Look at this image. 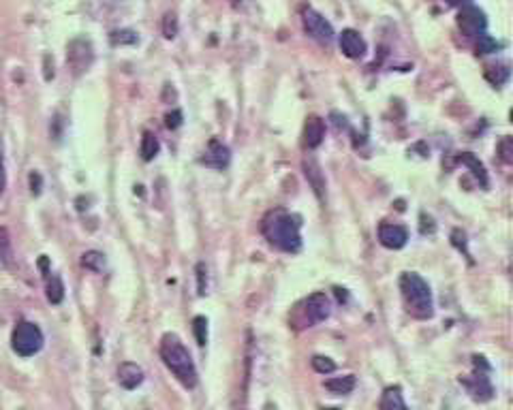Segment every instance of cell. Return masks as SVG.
Returning <instances> with one entry per match:
<instances>
[{"mask_svg": "<svg viewBox=\"0 0 513 410\" xmlns=\"http://www.w3.org/2000/svg\"><path fill=\"white\" fill-rule=\"evenodd\" d=\"M302 24H304V32L310 38H314V41H319L321 45H329L334 41L331 24L314 9H304L302 11Z\"/></svg>", "mask_w": 513, "mask_h": 410, "instance_id": "52a82bcc", "label": "cell"}, {"mask_svg": "<svg viewBox=\"0 0 513 410\" xmlns=\"http://www.w3.org/2000/svg\"><path fill=\"white\" fill-rule=\"evenodd\" d=\"M331 312V304L325 293H312L304 301H300L291 312V327L293 329H306L323 323Z\"/></svg>", "mask_w": 513, "mask_h": 410, "instance_id": "277c9868", "label": "cell"}, {"mask_svg": "<svg viewBox=\"0 0 513 410\" xmlns=\"http://www.w3.org/2000/svg\"><path fill=\"white\" fill-rule=\"evenodd\" d=\"M325 389H327V391H331V394H336V396H347L355 389V376L349 374V376L329 378V380H325Z\"/></svg>", "mask_w": 513, "mask_h": 410, "instance_id": "ac0fdd59", "label": "cell"}, {"mask_svg": "<svg viewBox=\"0 0 513 410\" xmlns=\"http://www.w3.org/2000/svg\"><path fill=\"white\" fill-rule=\"evenodd\" d=\"M161 359L167 365L169 372L175 376V380L186 389L197 387V367L193 363V357L188 348L182 344V340L175 334H165L161 340Z\"/></svg>", "mask_w": 513, "mask_h": 410, "instance_id": "7a4b0ae2", "label": "cell"}, {"mask_svg": "<svg viewBox=\"0 0 513 410\" xmlns=\"http://www.w3.org/2000/svg\"><path fill=\"white\" fill-rule=\"evenodd\" d=\"M496 49H501V43L496 41L494 36H490V34H485V32L477 36V54H479V56L494 54Z\"/></svg>", "mask_w": 513, "mask_h": 410, "instance_id": "603a6c76", "label": "cell"}, {"mask_svg": "<svg viewBox=\"0 0 513 410\" xmlns=\"http://www.w3.org/2000/svg\"><path fill=\"white\" fill-rule=\"evenodd\" d=\"M92 60H94V49L92 43L86 41V38H73L67 45V65L73 75H82L84 71H88Z\"/></svg>", "mask_w": 513, "mask_h": 410, "instance_id": "8992f818", "label": "cell"}, {"mask_svg": "<svg viewBox=\"0 0 513 410\" xmlns=\"http://www.w3.org/2000/svg\"><path fill=\"white\" fill-rule=\"evenodd\" d=\"M458 28L462 30V34L466 36H479L485 32L488 28V19H485V13L477 7H462L460 13H458Z\"/></svg>", "mask_w": 513, "mask_h": 410, "instance_id": "ba28073f", "label": "cell"}, {"mask_svg": "<svg viewBox=\"0 0 513 410\" xmlns=\"http://www.w3.org/2000/svg\"><path fill=\"white\" fill-rule=\"evenodd\" d=\"M7 186V171H5V161H3V154H0V194L5 192Z\"/></svg>", "mask_w": 513, "mask_h": 410, "instance_id": "1f68e13d", "label": "cell"}, {"mask_svg": "<svg viewBox=\"0 0 513 410\" xmlns=\"http://www.w3.org/2000/svg\"><path fill=\"white\" fill-rule=\"evenodd\" d=\"M30 186H32L34 194L41 192V175H39V173H30Z\"/></svg>", "mask_w": 513, "mask_h": 410, "instance_id": "d6a6232c", "label": "cell"}, {"mask_svg": "<svg viewBox=\"0 0 513 410\" xmlns=\"http://www.w3.org/2000/svg\"><path fill=\"white\" fill-rule=\"evenodd\" d=\"M379 408L381 410H411L406 406V402H404V396H402L400 387H387L383 391V396H381Z\"/></svg>", "mask_w": 513, "mask_h": 410, "instance_id": "e0dca14e", "label": "cell"}, {"mask_svg": "<svg viewBox=\"0 0 513 410\" xmlns=\"http://www.w3.org/2000/svg\"><path fill=\"white\" fill-rule=\"evenodd\" d=\"M229 161H231L229 148L219 139H210L206 146V152L201 156V163L210 169H227Z\"/></svg>", "mask_w": 513, "mask_h": 410, "instance_id": "30bf717a", "label": "cell"}, {"mask_svg": "<svg viewBox=\"0 0 513 410\" xmlns=\"http://www.w3.org/2000/svg\"><path fill=\"white\" fill-rule=\"evenodd\" d=\"M109 41L111 45H135L140 41V36H137L133 30H113L109 34Z\"/></svg>", "mask_w": 513, "mask_h": 410, "instance_id": "cb8c5ba5", "label": "cell"}, {"mask_svg": "<svg viewBox=\"0 0 513 410\" xmlns=\"http://www.w3.org/2000/svg\"><path fill=\"white\" fill-rule=\"evenodd\" d=\"M379 242L389 250H400L408 242V231L400 225L381 223L379 225Z\"/></svg>", "mask_w": 513, "mask_h": 410, "instance_id": "8fae6325", "label": "cell"}, {"mask_svg": "<svg viewBox=\"0 0 513 410\" xmlns=\"http://www.w3.org/2000/svg\"><path fill=\"white\" fill-rule=\"evenodd\" d=\"M165 124H167V128H171V130L177 128V126L182 124V113L177 111V109L171 111V113H167V115H165Z\"/></svg>", "mask_w": 513, "mask_h": 410, "instance_id": "f546056e", "label": "cell"}, {"mask_svg": "<svg viewBox=\"0 0 513 410\" xmlns=\"http://www.w3.org/2000/svg\"><path fill=\"white\" fill-rule=\"evenodd\" d=\"M499 156L501 161L511 165L513 163V139L511 137H503V139L499 141Z\"/></svg>", "mask_w": 513, "mask_h": 410, "instance_id": "83f0119b", "label": "cell"}, {"mask_svg": "<svg viewBox=\"0 0 513 410\" xmlns=\"http://www.w3.org/2000/svg\"><path fill=\"white\" fill-rule=\"evenodd\" d=\"M41 267L45 269V288H47V299L50 304H61L65 299V284L58 273L47 269V259H41Z\"/></svg>", "mask_w": 513, "mask_h": 410, "instance_id": "2e32d148", "label": "cell"}, {"mask_svg": "<svg viewBox=\"0 0 513 410\" xmlns=\"http://www.w3.org/2000/svg\"><path fill=\"white\" fill-rule=\"evenodd\" d=\"M400 295L404 301V310L413 319L428 321L434 315L432 291L428 282L415 271H406L400 276Z\"/></svg>", "mask_w": 513, "mask_h": 410, "instance_id": "3957f363", "label": "cell"}, {"mask_svg": "<svg viewBox=\"0 0 513 410\" xmlns=\"http://www.w3.org/2000/svg\"><path fill=\"white\" fill-rule=\"evenodd\" d=\"M509 67L507 65H499V67H488L485 69V80L492 84V86H503L509 82Z\"/></svg>", "mask_w": 513, "mask_h": 410, "instance_id": "ffe728a7", "label": "cell"}, {"mask_svg": "<svg viewBox=\"0 0 513 410\" xmlns=\"http://www.w3.org/2000/svg\"><path fill=\"white\" fill-rule=\"evenodd\" d=\"M302 167H304V175H306L310 188L314 190V194H317L321 201H325V175H323L319 163L314 161L312 156H308V159H304Z\"/></svg>", "mask_w": 513, "mask_h": 410, "instance_id": "5bb4252c", "label": "cell"}, {"mask_svg": "<svg viewBox=\"0 0 513 410\" xmlns=\"http://www.w3.org/2000/svg\"><path fill=\"white\" fill-rule=\"evenodd\" d=\"M82 265L86 267V269H90V271H103L105 269V257L101 255V252H96V250H90V252H84V257H82Z\"/></svg>", "mask_w": 513, "mask_h": 410, "instance_id": "44dd1931", "label": "cell"}, {"mask_svg": "<svg viewBox=\"0 0 513 410\" xmlns=\"http://www.w3.org/2000/svg\"><path fill=\"white\" fill-rule=\"evenodd\" d=\"M197 280H199V295H206V288H208V267L204 263L197 265Z\"/></svg>", "mask_w": 513, "mask_h": 410, "instance_id": "f1b7e54d", "label": "cell"}, {"mask_svg": "<svg viewBox=\"0 0 513 410\" xmlns=\"http://www.w3.org/2000/svg\"><path fill=\"white\" fill-rule=\"evenodd\" d=\"M0 257L9 259V236H7V229L0 227Z\"/></svg>", "mask_w": 513, "mask_h": 410, "instance_id": "4dcf8cb0", "label": "cell"}, {"mask_svg": "<svg viewBox=\"0 0 513 410\" xmlns=\"http://www.w3.org/2000/svg\"><path fill=\"white\" fill-rule=\"evenodd\" d=\"M470 3H472V0H447V5H451V7H458V9L468 7Z\"/></svg>", "mask_w": 513, "mask_h": 410, "instance_id": "836d02e7", "label": "cell"}, {"mask_svg": "<svg viewBox=\"0 0 513 410\" xmlns=\"http://www.w3.org/2000/svg\"><path fill=\"white\" fill-rule=\"evenodd\" d=\"M302 137H304L302 144L306 150H317L325 139V122L319 118V115H308Z\"/></svg>", "mask_w": 513, "mask_h": 410, "instance_id": "4fadbf2b", "label": "cell"}, {"mask_svg": "<svg viewBox=\"0 0 513 410\" xmlns=\"http://www.w3.org/2000/svg\"><path fill=\"white\" fill-rule=\"evenodd\" d=\"M193 331H195L197 344L204 346L208 342V319L206 317H195L193 319Z\"/></svg>", "mask_w": 513, "mask_h": 410, "instance_id": "d4e9b609", "label": "cell"}, {"mask_svg": "<svg viewBox=\"0 0 513 410\" xmlns=\"http://www.w3.org/2000/svg\"><path fill=\"white\" fill-rule=\"evenodd\" d=\"M460 383L466 387L468 396L472 400H477V402H488V400H492V396H494V389H492L490 376L483 374V372H475V374H470L468 378H460Z\"/></svg>", "mask_w": 513, "mask_h": 410, "instance_id": "9c48e42d", "label": "cell"}, {"mask_svg": "<svg viewBox=\"0 0 513 410\" xmlns=\"http://www.w3.org/2000/svg\"><path fill=\"white\" fill-rule=\"evenodd\" d=\"M460 163H464V165H468L470 169H472V173H475V178L481 182V186H485L488 184V178H485V169H483V165L472 156L470 152H466V154H462L460 156Z\"/></svg>", "mask_w": 513, "mask_h": 410, "instance_id": "7402d4cb", "label": "cell"}, {"mask_svg": "<svg viewBox=\"0 0 513 410\" xmlns=\"http://www.w3.org/2000/svg\"><path fill=\"white\" fill-rule=\"evenodd\" d=\"M159 150H161V144H159V139H156V135H154V133H144V137H142V148H140L142 159H144L146 163L154 161V159H156V154H159Z\"/></svg>", "mask_w": 513, "mask_h": 410, "instance_id": "d6986e66", "label": "cell"}, {"mask_svg": "<svg viewBox=\"0 0 513 410\" xmlns=\"http://www.w3.org/2000/svg\"><path fill=\"white\" fill-rule=\"evenodd\" d=\"M310 363L314 367V372H319V374H331L334 369H336V363H334L329 357H323V355H314L310 359Z\"/></svg>", "mask_w": 513, "mask_h": 410, "instance_id": "484cf974", "label": "cell"}, {"mask_svg": "<svg viewBox=\"0 0 513 410\" xmlns=\"http://www.w3.org/2000/svg\"><path fill=\"white\" fill-rule=\"evenodd\" d=\"M261 233L270 246L289 255L302 250V218L285 207H274L265 214L261 220Z\"/></svg>", "mask_w": 513, "mask_h": 410, "instance_id": "6da1fadb", "label": "cell"}, {"mask_svg": "<svg viewBox=\"0 0 513 410\" xmlns=\"http://www.w3.org/2000/svg\"><path fill=\"white\" fill-rule=\"evenodd\" d=\"M338 45H340L342 54L347 58H351V60H360V58H364V54H366V41L358 30H351V28L342 30V34L338 36Z\"/></svg>", "mask_w": 513, "mask_h": 410, "instance_id": "7c38bea8", "label": "cell"}, {"mask_svg": "<svg viewBox=\"0 0 513 410\" xmlns=\"http://www.w3.org/2000/svg\"><path fill=\"white\" fill-rule=\"evenodd\" d=\"M177 34V17L173 11H167L163 17V36L165 38H175Z\"/></svg>", "mask_w": 513, "mask_h": 410, "instance_id": "4316f807", "label": "cell"}, {"mask_svg": "<svg viewBox=\"0 0 513 410\" xmlns=\"http://www.w3.org/2000/svg\"><path fill=\"white\" fill-rule=\"evenodd\" d=\"M118 383H120L127 391H133V389H137L144 383V369L133 361H124L118 367Z\"/></svg>", "mask_w": 513, "mask_h": 410, "instance_id": "9a60e30c", "label": "cell"}, {"mask_svg": "<svg viewBox=\"0 0 513 410\" xmlns=\"http://www.w3.org/2000/svg\"><path fill=\"white\" fill-rule=\"evenodd\" d=\"M11 346L19 357H32L43 348V331L30 321H19L13 329Z\"/></svg>", "mask_w": 513, "mask_h": 410, "instance_id": "5b68a950", "label": "cell"}]
</instances>
